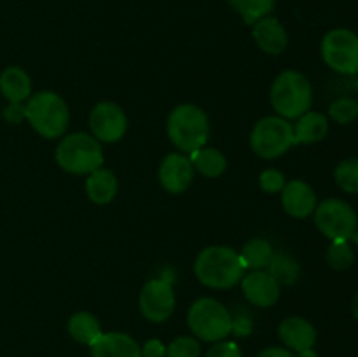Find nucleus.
Instances as JSON below:
<instances>
[{
  "label": "nucleus",
  "instance_id": "obj_1",
  "mask_svg": "<svg viewBox=\"0 0 358 357\" xmlns=\"http://www.w3.org/2000/svg\"><path fill=\"white\" fill-rule=\"evenodd\" d=\"M247 273L240 252L227 245L203 248L194 262V275L203 286L212 289H231L241 282Z\"/></svg>",
  "mask_w": 358,
  "mask_h": 357
},
{
  "label": "nucleus",
  "instance_id": "obj_2",
  "mask_svg": "<svg viewBox=\"0 0 358 357\" xmlns=\"http://www.w3.org/2000/svg\"><path fill=\"white\" fill-rule=\"evenodd\" d=\"M24 119L44 139H59L69 128L70 111L58 93L38 91L24 102Z\"/></svg>",
  "mask_w": 358,
  "mask_h": 357
},
{
  "label": "nucleus",
  "instance_id": "obj_3",
  "mask_svg": "<svg viewBox=\"0 0 358 357\" xmlns=\"http://www.w3.org/2000/svg\"><path fill=\"white\" fill-rule=\"evenodd\" d=\"M271 107L283 119H297L308 112L313 104V90L299 70H283L271 84L269 91Z\"/></svg>",
  "mask_w": 358,
  "mask_h": 357
},
{
  "label": "nucleus",
  "instance_id": "obj_4",
  "mask_svg": "<svg viewBox=\"0 0 358 357\" xmlns=\"http://www.w3.org/2000/svg\"><path fill=\"white\" fill-rule=\"evenodd\" d=\"M166 132L177 149L191 154L208 142V115L198 105L180 104L168 115Z\"/></svg>",
  "mask_w": 358,
  "mask_h": 357
},
{
  "label": "nucleus",
  "instance_id": "obj_5",
  "mask_svg": "<svg viewBox=\"0 0 358 357\" xmlns=\"http://www.w3.org/2000/svg\"><path fill=\"white\" fill-rule=\"evenodd\" d=\"M55 160L66 174L90 175L103 164V149L100 140L90 133H70L56 146Z\"/></svg>",
  "mask_w": 358,
  "mask_h": 357
},
{
  "label": "nucleus",
  "instance_id": "obj_6",
  "mask_svg": "<svg viewBox=\"0 0 358 357\" xmlns=\"http://www.w3.org/2000/svg\"><path fill=\"white\" fill-rule=\"evenodd\" d=\"M187 324L196 338L217 343L233 331V314L213 298H199L189 308Z\"/></svg>",
  "mask_w": 358,
  "mask_h": 357
},
{
  "label": "nucleus",
  "instance_id": "obj_7",
  "mask_svg": "<svg viewBox=\"0 0 358 357\" xmlns=\"http://www.w3.org/2000/svg\"><path fill=\"white\" fill-rule=\"evenodd\" d=\"M296 146L294 125L280 115H266L255 122L250 133V147L262 160H275L283 156Z\"/></svg>",
  "mask_w": 358,
  "mask_h": 357
},
{
  "label": "nucleus",
  "instance_id": "obj_8",
  "mask_svg": "<svg viewBox=\"0 0 358 357\" xmlns=\"http://www.w3.org/2000/svg\"><path fill=\"white\" fill-rule=\"evenodd\" d=\"M325 65L343 76L358 74V34L350 28H334L327 31L320 44Z\"/></svg>",
  "mask_w": 358,
  "mask_h": 357
},
{
  "label": "nucleus",
  "instance_id": "obj_9",
  "mask_svg": "<svg viewBox=\"0 0 358 357\" xmlns=\"http://www.w3.org/2000/svg\"><path fill=\"white\" fill-rule=\"evenodd\" d=\"M315 224L329 240H352L358 226L357 212L350 203L339 198H327L315 209Z\"/></svg>",
  "mask_w": 358,
  "mask_h": 357
},
{
  "label": "nucleus",
  "instance_id": "obj_10",
  "mask_svg": "<svg viewBox=\"0 0 358 357\" xmlns=\"http://www.w3.org/2000/svg\"><path fill=\"white\" fill-rule=\"evenodd\" d=\"M138 307L149 322H164L175 310V290L170 279H150L140 290Z\"/></svg>",
  "mask_w": 358,
  "mask_h": 357
},
{
  "label": "nucleus",
  "instance_id": "obj_11",
  "mask_svg": "<svg viewBox=\"0 0 358 357\" xmlns=\"http://www.w3.org/2000/svg\"><path fill=\"white\" fill-rule=\"evenodd\" d=\"M90 128L96 140L114 144L124 136L128 130V118L114 102H100L90 114Z\"/></svg>",
  "mask_w": 358,
  "mask_h": 357
},
{
  "label": "nucleus",
  "instance_id": "obj_12",
  "mask_svg": "<svg viewBox=\"0 0 358 357\" xmlns=\"http://www.w3.org/2000/svg\"><path fill=\"white\" fill-rule=\"evenodd\" d=\"M157 177L164 191L170 195H180L191 188L194 181V167L184 153H170L161 161Z\"/></svg>",
  "mask_w": 358,
  "mask_h": 357
},
{
  "label": "nucleus",
  "instance_id": "obj_13",
  "mask_svg": "<svg viewBox=\"0 0 358 357\" xmlns=\"http://www.w3.org/2000/svg\"><path fill=\"white\" fill-rule=\"evenodd\" d=\"M241 290L248 303L259 308H269L278 301L280 286L268 270H254L241 279Z\"/></svg>",
  "mask_w": 358,
  "mask_h": 357
},
{
  "label": "nucleus",
  "instance_id": "obj_14",
  "mask_svg": "<svg viewBox=\"0 0 358 357\" xmlns=\"http://www.w3.org/2000/svg\"><path fill=\"white\" fill-rule=\"evenodd\" d=\"M282 205L290 217L306 219L317 209V195L308 182L294 178V181L287 182L285 188H283Z\"/></svg>",
  "mask_w": 358,
  "mask_h": 357
},
{
  "label": "nucleus",
  "instance_id": "obj_15",
  "mask_svg": "<svg viewBox=\"0 0 358 357\" xmlns=\"http://www.w3.org/2000/svg\"><path fill=\"white\" fill-rule=\"evenodd\" d=\"M278 336L285 349L292 350L294 354H299L303 350L313 349L315 342H317V329L304 317L292 315L280 322Z\"/></svg>",
  "mask_w": 358,
  "mask_h": 357
},
{
  "label": "nucleus",
  "instance_id": "obj_16",
  "mask_svg": "<svg viewBox=\"0 0 358 357\" xmlns=\"http://www.w3.org/2000/svg\"><path fill=\"white\" fill-rule=\"evenodd\" d=\"M252 27H254L252 35H254L255 44L266 55L278 56L289 46V34H287L285 27L280 23V20H276L275 16L262 18V20H259Z\"/></svg>",
  "mask_w": 358,
  "mask_h": 357
},
{
  "label": "nucleus",
  "instance_id": "obj_17",
  "mask_svg": "<svg viewBox=\"0 0 358 357\" xmlns=\"http://www.w3.org/2000/svg\"><path fill=\"white\" fill-rule=\"evenodd\" d=\"M91 357H142V350L126 332H103L96 343L91 345Z\"/></svg>",
  "mask_w": 358,
  "mask_h": 357
},
{
  "label": "nucleus",
  "instance_id": "obj_18",
  "mask_svg": "<svg viewBox=\"0 0 358 357\" xmlns=\"http://www.w3.org/2000/svg\"><path fill=\"white\" fill-rule=\"evenodd\" d=\"M0 93L9 104H24L31 97V79L21 66H7L0 74Z\"/></svg>",
  "mask_w": 358,
  "mask_h": 357
},
{
  "label": "nucleus",
  "instance_id": "obj_19",
  "mask_svg": "<svg viewBox=\"0 0 358 357\" xmlns=\"http://www.w3.org/2000/svg\"><path fill=\"white\" fill-rule=\"evenodd\" d=\"M117 177L108 168H98L86 178V195L94 205H107L117 195Z\"/></svg>",
  "mask_w": 358,
  "mask_h": 357
},
{
  "label": "nucleus",
  "instance_id": "obj_20",
  "mask_svg": "<svg viewBox=\"0 0 358 357\" xmlns=\"http://www.w3.org/2000/svg\"><path fill=\"white\" fill-rule=\"evenodd\" d=\"M329 133V118L322 112L308 111L294 125L296 144H317L324 140Z\"/></svg>",
  "mask_w": 358,
  "mask_h": 357
},
{
  "label": "nucleus",
  "instance_id": "obj_21",
  "mask_svg": "<svg viewBox=\"0 0 358 357\" xmlns=\"http://www.w3.org/2000/svg\"><path fill=\"white\" fill-rule=\"evenodd\" d=\"M66 331L72 336V340L87 346L96 343V340L103 335L98 318L90 312H76L73 315H70L69 322H66Z\"/></svg>",
  "mask_w": 358,
  "mask_h": 357
},
{
  "label": "nucleus",
  "instance_id": "obj_22",
  "mask_svg": "<svg viewBox=\"0 0 358 357\" xmlns=\"http://www.w3.org/2000/svg\"><path fill=\"white\" fill-rule=\"evenodd\" d=\"M189 160H191L194 170H198L199 174L208 178L220 177L227 168L226 156L215 147H199L189 154Z\"/></svg>",
  "mask_w": 358,
  "mask_h": 357
},
{
  "label": "nucleus",
  "instance_id": "obj_23",
  "mask_svg": "<svg viewBox=\"0 0 358 357\" xmlns=\"http://www.w3.org/2000/svg\"><path fill=\"white\" fill-rule=\"evenodd\" d=\"M273 254H275V251L266 238H252L240 251V258L243 261L245 270H250V272L268 268Z\"/></svg>",
  "mask_w": 358,
  "mask_h": 357
},
{
  "label": "nucleus",
  "instance_id": "obj_24",
  "mask_svg": "<svg viewBox=\"0 0 358 357\" xmlns=\"http://www.w3.org/2000/svg\"><path fill=\"white\" fill-rule=\"evenodd\" d=\"M266 270L278 282V286H294L301 279L299 262L287 252H275Z\"/></svg>",
  "mask_w": 358,
  "mask_h": 357
},
{
  "label": "nucleus",
  "instance_id": "obj_25",
  "mask_svg": "<svg viewBox=\"0 0 358 357\" xmlns=\"http://www.w3.org/2000/svg\"><path fill=\"white\" fill-rule=\"evenodd\" d=\"M241 16L245 24H254L266 16H271L276 0H227Z\"/></svg>",
  "mask_w": 358,
  "mask_h": 357
},
{
  "label": "nucleus",
  "instance_id": "obj_26",
  "mask_svg": "<svg viewBox=\"0 0 358 357\" xmlns=\"http://www.w3.org/2000/svg\"><path fill=\"white\" fill-rule=\"evenodd\" d=\"M334 181L348 195H358V158H346L334 168Z\"/></svg>",
  "mask_w": 358,
  "mask_h": 357
},
{
  "label": "nucleus",
  "instance_id": "obj_27",
  "mask_svg": "<svg viewBox=\"0 0 358 357\" xmlns=\"http://www.w3.org/2000/svg\"><path fill=\"white\" fill-rule=\"evenodd\" d=\"M327 262L336 272H345L355 262V252H353L350 240H331L327 248Z\"/></svg>",
  "mask_w": 358,
  "mask_h": 357
},
{
  "label": "nucleus",
  "instance_id": "obj_28",
  "mask_svg": "<svg viewBox=\"0 0 358 357\" xmlns=\"http://www.w3.org/2000/svg\"><path fill=\"white\" fill-rule=\"evenodd\" d=\"M329 118L338 125H350L358 118V102L350 97L338 98L329 107Z\"/></svg>",
  "mask_w": 358,
  "mask_h": 357
},
{
  "label": "nucleus",
  "instance_id": "obj_29",
  "mask_svg": "<svg viewBox=\"0 0 358 357\" xmlns=\"http://www.w3.org/2000/svg\"><path fill=\"white\" fill-rule=\"evenodd\" d=\"M201 346L192 336H178L166 346V357H199Z\"/></svg>",
  "mask_w": 358,
  "mask_h": 357
},
{
  "label": "nucleus",
  "instance_id": "obj_30",
  "mask_svg": "<svg viewBox=\"0 0 358 357\" xmlns=\"http://www.w3.org/2000/svg\"><path fill=\"white\" fill-rule=\"evenodd\" d=\"M287 184V178L285 175L282 174L280 170L276 168H268V170L261 172L259 175V186L264 192L268 195H275V192H282L283 188Z\"/></svg>",
  "mask_w": 358,
  "mask_h": 357
},
{
  "label": "nucleus",
  "instance_id": "obj_31",
  "mask_svg": "<svg viewBox=\"0 0 358 357\" xmlns=\"http://www.w3.org/2000/svg\"><path fill=\"white\" fill-rule=\"evenodd\" d=\"M205 357H243L236 342H217Z\"/></svg>",
  "mask_w": 358,
  "mask_h": 357
},
{
  "label": "nucleus",
  "instance_id": "obj_32",
  "mask_svg": "<svg viewBox=\"0 0 358 357\" xmlns=\"http://www.w3.org/2000/svg\"><path fill=\"white\" fill-rule=\"evenodd\" d=\"M254 329V321H252L250 314L243 310H238L233 315V331L236 336H248Z\"/></svg>",
  "mask_w": 358,
  "mask_h": 357
},
{
  "label": "nucleus",
  "instance_id": "obj_33",
  "mask_svg": "<svg viewBox=\"0 0 358 357\" xmlns=\"http://www.w3.org/2000/svg\"><path fill=\"white\" fill-rule=\"evenodd\" d=\"M140 350H142V357H166V345L157 338L147 340L143 346H140Z\"/></svg>",
  "mask_w": 358,
  "mask_h": 357
},
{
  "label": "nucleus",
  "instance_id": "obj_34",
  "mask_svg": "<svg viewBox=\"0 0 358 357\" xmlns=\"http://www.w3.org/2000/svg\"><path fill=\"white\" fill-rule=\"evenodd\" d=\"M2 114L7 122L17 125V122H21L24 119V104H7Z\"/></svg>",
  "mask_w": 358,
  "mask_h": 357
},
{
  "label": "nucleus",
  "instance_id": "obj_35",
  "mask_svg": "<svg viewBox=\"0 0 358 357\" xmlns=\"http://www.w3.org/2000/svg\"><path fill=\"white\" fill-rule=\"evenodd\" d=\"M257 357H297L292 350L285 349V346H269V349L262 350Z\"/></svg>",
  "mask_w": 358,
  "mask_h": 357
},
{
  "label": "nucleus",
  "instance_id": "obj_36",
  "mask_svg": "<svg viewBox=\"0 0 358 357\" xmlns=\"http://www.w3.org/2000/svg\"><path fill=\"white\" fill-rule=\"evenodd\" d=\"M297 357H318L317 356V352H315L313 349H308V350H303V352H299V354H296Z\"/></svg>",
  "mask_w": 358,
  "mask_h": 357
},
{
  "label": "nucleus",
  "instance_id": "obj_37",
  "mask_svg": "<svg viewBox=\"0 0 358 357\" xmlns=\"http://www.w3.org/2000/svg\"><path fill=\"white\" fill-rule=\"evenodd\" d=\"M352 312H353V315H355V318H357V321H358V293L355 294V298H353Z\"/></svg>",
  "mask_w": 358,
  "mask_h": 357
},
{
  "label": "nucleus",
  "instance_id": "obj_38",
  "mask_svg": "<svg viewBox=\"0 0 358 357\" xmlns=\"http://www.w3.org/2000/svg\"><path fill=\"white\" fill-rule=\"evenodd\" d=\"M352 240H353V244L357 245L358 247V226H357V230H355V233H353V237H352Z\"/></svg>",
  "mask_w": 358,
  "mask_h": 357
},
{
  "label": "nucleus",
  "instance_id": "obj_39",
  "mask_svg": "<svg viewBox=\"0 0 358 357\" xmlns=\"http://www.w3.org/2000/svg\"><path fill=\"white\" fill-rule=\"evenodd\" d=\"M357 102H358V100H357Z\"/></svg>",
  "mask_w": 358,
  "mask_h": 357
}]
</instances>
